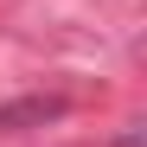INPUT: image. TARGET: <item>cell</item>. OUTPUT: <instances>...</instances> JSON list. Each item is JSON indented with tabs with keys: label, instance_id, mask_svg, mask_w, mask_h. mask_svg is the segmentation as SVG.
Here are the masks:
<instances>
[{
	"label": "cell",
	"instance_id": "obj_1",
	"mask_svg": "<svg viewBox=\"0 0 147 147\" xmlns=\"http://www.w3.org/2000/svg\"><path fill=\"white\" fill-rule=\"evenodd\" d=\"M70 102L64 96H19V102L0 109V134H19V128H38V121H58Z\"/></svg>",
	"mask_w": 147,
	"mask_h": 147
},
{
	"label": "cell",
	"instance_id": "obj_2",
	"mask_svg": "<svg viewBox=\"0 0 147 147\" xmlns=\"http://www.w3.org/2000/svg\"><path fill=\"white\" fill-rule=\"evenodd\" d=\"M115 147H141V128H121V141Z\"/></svg>",
	"mask_w": 147,
	"mask_h": 147
}]
</instances>
